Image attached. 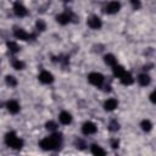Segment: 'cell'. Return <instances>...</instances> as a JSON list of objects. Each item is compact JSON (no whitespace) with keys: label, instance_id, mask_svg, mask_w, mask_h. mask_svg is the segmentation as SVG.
I'll return each instance as SVG.
<instances>
[{"label":"cell","instance_id":"29","mask_svg":"<svg viewBox=\"0 0 156 156\" xmlns=\"http://www.w3.org/2000/svg\"><path fill=\"white\" fill-rule=\"evenodd\" d=\"M63 1H66V2H67V1H71V0H63Z\"/></svg>","mask_w":156,"mask_h":156},{"label":"cell","instance_id":"21","mask_svg":"<svg viewBox=\"0 0 156 156\" xmlns=\"http://www.w3.org/2000/svg\"><path fill=\"white\" fill-rule=\"evenodd\" d=\"M7 48H9L10 52H13V54L18 52V50H20V46L15 41H7Z\"/></svg>","mask_w":156,"mask_h":156},{"label":"cell","instance_id":"23","mask_svg":"<svg viewBox=\"0 0 156 156\" xmlns=\"http://www.w3.org/2000/svg\"><path fill=\"white\" fill-rule=\"evenodd\" d=\"M45 128H46L48 130H50V132H55V130L57 129V123L54 122V121H48V122L45 123Z\"/></svg>","mask_w":156,"mask_h":156},{"label":"cell","instance_id":"28","mask_svg":"<svg viewBox=\"0 0 156 156\" xmlns=\"http://www.w3.org/2000/svg\"><path fill=\"white\" fill-rule=\"evenodd\" d=\"M111 146H112L113 149H117V147H118V140H116V139L111 140Z\"/></svg>","mask_w":156,"mask_h":156},{"label":"cell","instance_id":"22","mask_svg":"<svg viewBox=\"0 0 156 156\" xmlns=\"http://www.w3.org/2000/svg\"><path fill=\"white\" fill-rule=\"evenodd\" d=\"M119 129V123L116 121V119H112L110 123H108V130L110 132H117Z\"/></svg>","mask_w":156,"mask_h":156},{"label":"cell","instance_id":"2","mask_svg":"<svg viewBox=\"0 0 156 156\" xmlns=\"http://www.w3.org/2000/svg\"><path fill=\"white\" fill-rule=\"evenodd\" d=\"M5 144L13 150H20L23 146V140L15 132H9L5 135Z\"/></svg>","mask_w":156,"mask_h":156},{"label":"cell","instance_id":"16","mask_svg":"<svg viewBox=\"0 0 156 156\" xmlns=\"http://www.w3.org/2000/svg\"><path fill=\"white\" fill-rule=\"evenodd\" d=\"M90 152H91L93 155H96V156L106 155V151H105L100 145H96V144H91V145H90Z\"/></svg>","mask_w":156,"mask_h":156},{"label":"cell","instance_id":"15","mask_svg":"<svg viewBox=\"0 0 156 156\" xmlns=\"http://www.w3.org/2000/svg\"><path fill=\"white\" fill-rule=\"evenodd\" d=\"M104 62H105L107 66L113 67V66L117 65V58H116V56H115L113 54H106V55L104 56Z\"/></svg>","mask_w":156,"mask_h":156},{"label":"cell","instance_id":"11","mask_svg":"<svg viewBox=\"0 0 156 156\" xmlns=\"http://www.w3.org/2000/svg\"><path fill=\"white\" fill-rule=\"evenodd\" d=\"M13 35H15L16 39H20V40H28L30 38V34L27 33L23 28H15Z\"/></svg>","mask_w":156,"mask_h":156},{"label":"cell","instance_id":"6","mask_svg":"<svg viewBox=\"0 0 156 156\" xmlns=\"http://www.w3.org/2000/svg\"><path fill=\"white\" fill-rule=\"evenodd\" d=\"M12 10H13V12H15V15H16L17 17H24V16H27V13H28V10L26 9V6H24L22 2H20V1H16V2L13 4Z\"/></svg>","mask_w":156,"mask_h":156},{"label":"cell","instance_id":"4","mask_svg":"<svg viewBox=\"0 0 156 156\" xmlns=\"http://www.w3.org/2000/svg\"><path fill=\"white\" fill-rule=\"evenodd\" d=\"M96 132H98V127H96V124L94 122L87 121V122L83 123V126H82V133L84 135H93Z\"/></svg>","mask_w":156,"mask_h":156},{"label":"cell","instance_id":"8","mask_svg":"<svg viewBox=\"0 0 156 156\" xmlns=\"http://www.w3.org/2000/svg\"><path fill=\"white\" fill-rule=\"evenodd\" d=\"M38 79L43 84H51L54 82V76L49 71H41L39 73V76H38Z\"/></svg>","mask_w":156,"mask_h":156},{"label":"cell","instance_id":"1","mask_svg":"<svg viewBox=\"0 0 156 156\" xmlns=\"http://www.w3.org/2000/svg\"><path fill=\"white\" fill-rule=\"evenodd\" d=\"M61 143H62V138L60 134H52L50 136H46L44 139H41L39 141V146L43 149V150H46V151H52V150H56L61 146Z\"/></svg>","mask_w":156,"mask_h":156},{"label":"cell","instance_id":"17","mask_svg":"<svg viewBox=\"0 0 156 156\" xmlns=\"http://www.w3.org/2000/svg\"><path fill=\"white\" fill-rule=\"evenodd\" d=\"M119 80H121V83H122L123 85H130V84H133L134 78H133V76H132L129 72H126V73L119 78Z\"/></svg>","mask_w":156,"mask_h":156},{"label":"cell","instance_id":"20","mask_svg":"<svg viewBox=\"0 0 156 156\" xmlns=\"http://www.w3.org/2000/svg\"><path fill=\"white\" fill-rule=\"evenodd\" d=\"M140 127L144 132H150L152 129V123L149 119H143L141 123H140Z\"/></svg>","mask_w":156,"mask_h":156},{"label":"cell","instance_id":"10","mask_svg":"<svg viewBox=\"0 0 156 156\" xmlns=\"http://www.w3.org/2000/svg\"><path fill=\"white\" fill-rule=\"evenodd\" d=\"M71 20H72V16L68 12H62V13H58L56 16V22L60 23V24H62V26L68 24L71 22Z\"/></svg>","mask_w":156,"mask_h":156},{"label":"cell","instance_id":"19","mask_svg":"<svg viewBox=\"0 0 156 156\" xmlns=\"http://www.w3.org/2000/svg\"><path fill=\"white\" fill-rule=\"evenodd\" d=\"M11 65H12V67L15 68V69H17V71H21V69H23L24 68V62L23 61H21L20 58H13L12 60V62H11Z\"/></svg>","mask_w":156,"mask_h":156},{"label":"cell","instance_id":"3","mask_svg":"<svg viewBox=\"0 0 156 156\" xmlns=\"http://www.w3.org/2000/svg\"><path fill=\"white\" fill-rule=\"evenodd\" d=\"M88 82L91 85L100 88V87H102V84L105 82V77L99 72H91V73L88 74Z\"/></svg>","mask_w":156,"mask_h":156},{"label":"cell","instance_id":"7","mask_svg":"<svg viewBox=\"0 0 156 156\" xmlns=\"http://www.w3.org/2000/svg\"><path fill=\"white\" fill-rule=\"evenodd\" d=\"M87 24H88V27L91 28V29H100V28L102 27V21L100 20V17H98V16L94 15V16L88 17Z\"/></svg>","mask_w":156,"mask_h":156},{"label":"cell","instance_id":"26","mask_svg":"<svg viewBox=\"0 0 156 156\" xmlns=\"http://www.w3.org/2000/svg\"><path fill=\"white\" fill-rule=\"evenodd\" d=\"M130 5L134 10H139L141 6V2H140V0H130Z\"/></svg>","mask_w":156,"mask_h":156},{"label":"cell","instance_id":"9","mask_svg":"<svg viewBox=\"0 0 156 156\" xmlns=\"http://www.w3.org/2000/svg\"><path fill=\"white\" fill-rule=\"evenodd\" d=\"M6 108H7V111H9L10 113L16 115V113L20 112L21 106H20L18 101H16V100H9V101L6 102Z\"/></svg>","mask_w":156,"mask_h":156},{"label":"cell","instance_id":"13","mask_svg":"<svg viewBox=\"0 0 156 156\" xmlns=\"http://www.w3.org/2000/svg\"><path fill=\"white\" fill-rule=\"evenodd\" d=\"M72 115L69 113V112H67V111H62V112H60V115H58V121L62 123V124H65V126H67V124H71L72 123Z\"/></svg>","mask_w":156,"mask_h":156},{"label":"cell","instance_id":"5","mask_svg":"<svg viewBox=\"0 0 156 156\" xmlns=\"http://www.w3.org/2000/svg\"><path fill=\"white\" fill-rule=\"evenodd\" d=\"M104 10L107 15H115L121 10V4L118 1H110L108 4L105 5Z\"/></svg>","mask_w":156,"mask_h":156},{"label":"cell","instance_id":"12","mask_svg":"<svg viewBox=\"0 0 156 156\" xmlns=\"http://www.w3.org/2000/svg\"><path fill=\"white\" fill-rule=\"evenodd\" d=\"M118 107V101L115 98H110L104 102V108L106 111H113Z\"/></svg>","mask_w":156,"mask_h":156},{"label":"cell","instance_id":"18","mask_svg":"<svg viewBox=\"0 0 156 156\" xmlns=\"http://www.w3.org/2000/svg\"><path fill=\"white\" fill-rule=\"evenodd\" d=\"M112 69H113V74H115V77H117V78H121V77L127 72L126 68H124L123 66H121V65H116V66H113Z\"/></svg>","mask_w":156,"mask_h":156},{"label":"cell","instance_id":"25","mask_svg":"<svg viewBox=\"0 0 156 156\" xmlns=\"http://www.w3.org/2000/svg\"><path fill=\"white\" fill-rule=\"evenodd\" d=\"M6 83L10 85V87H16L17 85V80L13 76H6Z\"/></svg>","mask_w":156,"mask_h":156},{"label":"cell","instance_id":"24","mask_svg":"<svg viewBox=\"0 0 156 156\" xmlns=\"http://www.w3.org/2000/svg\"><path fill=\"white\" fill-rule=\"evenodd\" d=\"M35 28H37V30H39V32H44V30L46 29V24H45V22H44L43 20H38L37 23H35Z\"/></svg>","mask_w":156,"mask_h":156},{"label":"cell","instance_id":"27","mask_svg":"<svg viewBox=\"0 0 156 156\" xmlns=\"http://www.w3.org/2000/svg\"><path fill=\"white\" fill-rule=\"evenodd\" d=\"M149 99H150V101H151L152 104H156V90H154V91L150 94Z\"/></svg>","mask_w":156,"mask_h":156},{"label":"cell","instance_id":"14","mask_svg":"<svg viewBox=\"0 0 156 156\" xmlns=\"http://www.w3.org/2000/svg\"><path fill=\"white\" fill-rule=\"evenodd\" d=\"M136 80H138V83H139L141 87H146V85L150 84L151 78H150V76H149L147 73H140V74L138 76V78H136Z\"/></svg>","mask_w":156,"mask_h":156}]
</instances>
